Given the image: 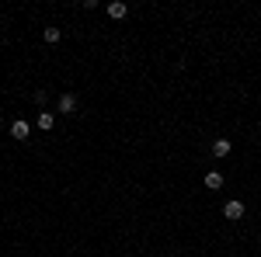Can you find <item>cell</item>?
Wrapping results in <instances>:
<instances>
[{
  "mask_svg": "<svg viewBox=\"0 0 261 257\" xmlns=\"http://www.w3.org/2000/svg\"><path fill=\"white\" fill-rule=\"evenodd\" d=\"M244 212H247V209H244V202H241V198H230V202L223 205V216L230 219V222H237V219H244Z\"/></svg>",
  "mask_w": 261,
  "mask_h": 257,
  "instance_id": "obj_1",
  "label": "cell"
},
{
  "mask_svg": "<svg viewBox=\"0 0 261 257\" xmlns=\"http://www.w3.org/2000/svg\"><path fill=\"white\" fill-rule=\"evenodd\" d=\"M60 111L63 115H73L77 111V94H60Z\"/></svg>",
  "mask_w": 261,
  "mask_h": 257,
  "instance_id": "obj_2",
  "label": "cell"
},
{
  "mask_svg": "<svg viewBox=\"0 0 261 257\" xmlns=\"http://www.w3.org/2000/svg\"><path fill=\"white\" fill-rule=\"evenodd\" d=\"M125 14H129V7H125L122 0H112V4H108V18L122 21V18H125Z\"/></svg>",
  "mask_w": 261,
  "mask_h": 257,
  "instance_id": "obj_3",
  "label": "cell"
},
{
  "mask_svg": "<svg viewBox=\"0 0 261 257\" xmlns=\"http://www.w3.org/2000/svg\"><path fill=\"white\" fill-rule=\"evenodd\" d=\"M28 132H32V125H28V122H11V136L14 139H28Z\"/></svg>",
  "mask_w": 261,
  "mask_h": 257,
  "instance_id": "obj_4",
  "label": "cell"
},
{
  "mask_svg": "<svg viewBox=\"0 0 261 257\" xmlns=\"http://www.w3.org/2000/svg\"><path fill=\"white\" fill-rule=\"evenodd\" d=\"M230 150H233L230 139H216V142H213V157H230Z\"/></svg>",
  "mask_w": 261,
  "mask_h": 257,
  "instance_id": "obj_5",
  "label": "cell"
},
{
  "mask_svg": "<svg viewBox=\"0 0 261 257\" xmlns=\"http://www.w3.org/2000/svg\"><path fill=\"white\" fill-rule=\"evenodd\" d=\"M205 188H209V191H220L223 188V174L220 170H209V174H205Z\"/></svg>",
  "mask_w": 261,
  "mask_h": 257,
  "instance_id": "obj_6",
  "label": "cell"
},
{
  "mask_svg": "<svg viewBox=\"0 0 261 257\" xmlns=\"http://www.w3.org/2000/svg\"><path fill=\"white\" fill-rule=\"evenodd\" d=\"M53 125H56V115H53V111H39V129L42 132H49Z\"/></svg>",
  "mask_w": 261,
  "mask_h": 257,
  "instance_id": "obj_7",
  "label": "cell"
},
{
  "mask_svg": "<svg viewBox=\"0 0 261 257\" xmlns=\"http://www.w3.org/2000/svg\"><path fill=\"white\" fill-rule=\"evenodd\" d=\"M42 39L49 42V45H56V42L63 39V32H60V28H56V24H49V28H45V32H42Z\"/></svg>",
  "mask_w": 261,
  "mask_h": 257,
  "instance_id": "obj_8",
  "label": "cell"
},
{
  "mask_svg": "<svg viewBox=\"0 0 261 257\" xmlns=\"http://www.w3.org/2000/svg\"><path fill=\"white\" fill-rule=\"evenodd\" d=\"M45 101H49V94H45V91H35V104H39V108L45 104Z\"/></svg>",
  "mask_w": 261,
  "mask_h": 257,
  "instance_id": "obj_9",
  "label": "cell"
},
{
  "mask_svg": "<svg viewBox=\"0 0 261 257\" xmlns=\"http://www.w3.org/2000/svg\"><path fill=\"white\" fill-rule=\"evenodd\" d=\"M258 254H261V250H258Z\"/></svg>",
  "mask_w": 261,
  "mask_h": 257,
  "instance_id": "obj_10",
  "label": "cell"
}]
</instances>
